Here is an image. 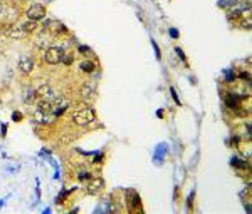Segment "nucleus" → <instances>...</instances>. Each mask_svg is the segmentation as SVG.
<instances>
[{
    "label": "nucleus",
    "mask_w": 252,
    "mask_h": 214,
    "mask_svg": "<svg viewBox=\"0 0 252 214\" xmlns=\"http://www.w3.org/2000/svg\"><path fill=\"white\" fill-rule=\"evenodd\" d=\"M96 117V113L92 108H84L73 114V121L78 126H87L93 122Z\"/></svg>",
    "instance_id": "1"
},
{
    "label": "nucleus",
    "mask_w": 252,
    "mask_h": 214,
    "mask_svg": "<svg viewBox=\"0 0 252 214\" xmlns=\"http://www.w3.org/2000/svg\"><path fill=\"white\" fill-rule=\"evenodd\" d=\"M65 55V51L62 49L61 47L58 46H53L48 48L45 52V62L47 64L50 65H57L60 62H62V59H63Z\"/></svg>",
    "instance_id": "2"
},
{
    "label": "nucleus",
    "mask_w": 252,
    "mask_h": 214,
    "mask_svg": "<svg viewBox=\"0 0 252 214\" xmlns=\"http://www.w3.org/2000/svg\"><path fill=\"white\" fill-rule=\"evenodd\" d=\"M45 16V8L42 4H34L27 11V17L29 20L40 21L44 18Z\"/></svg>",
    "instance_id": "3"
},
{
    "label": "nucleus",
    "mask_w": 252,
    "mask_h": 214,
    "mask_svg": "<svg viewBox=\"0 0 252 214\" xmlns=\"http://www.w3.org/2000/svg\"><path fill=\"white\" fill-rule=\"evenodd\" d=\"M102 188H104V180L102 178H97L89 183L87 187V192L90 194H97L102 191Z\"/></svg>",
    "instance_id": "4"
},
{
    "label": "nucleus",
    "mask_w": 252,
    "mask_h": 214,
    "mask_svg": "<svg viewBox=\"0 0 252 214\" xmlns=\"http://www.w3.org/2000/svg\"><path fill=\"white\" fill-rule=\"evenodd\" d=\"M19 68L22 72L24 73H30L32 72V68H34V62L31 58L27 57V56H21L20 59H19Z\"/></svg>",
    "instance_id": "5"
},
{
    "label": "nucleus",
    "mask_w": 252,
    "mask_h": 214,
    "mask_svg": "<svg viewBox=\"0 0 252 214\" xmlns=\"http://www.w3.org/2000/svg\"><path fill=\"white\" fill-rule=\"evenodd\" d=\"M6 34L8 36H10L11 39H23L27 34L22 29V28H13V27H11L9 29H7Z\"/></svg>",
    "instance_id": "6"
},
{
    "label": "nucleus",
    "mask_w": 252,
    "mask_h": 214,
    "mask_svg": "<svg viewBox=\"0 0 252 214\" xmlns=\"http://www.w3.org/2000/svg\"><path fill=\"white\" fill-rule=\"evenodd\" d=\"M95 93V86L94 83H84V86H82V89H81V94L84 98L89 99L90 97H92Z\"/></svg>",
    "instance_id": "7"
},
{
    "label": "nucleus",
    "mask_w": 252,
    "mask_h": 214,
    "mask_svg": "<svg viewBox=\"0 0 252 214\" xmlns=\"http://www.w3.org/2000/svg\"><path fill=\"white\" fill-rule=\"evenodd\" d=\"M22 29L26 32V34H29V32H32L37 28V21H34V20H29L25 22L23 25L21 26Z\"/></svg>",
    "instance_id": "8"
},
{
    "label": "nucleus",
    "mask_w": 252,
    "mask_h": 214,
    "mask_svg": "<svg viewBox=\"0 0 252 214\" xmlns=\"http://www.w3.org/2000/svg\"><path fill=\"white\" fill-rule=\"evenodd\" d=\"M80 68L86 73H92L95 70V64L90 60H85L80 64Z\"/></svg>",
    "instance_id": "9"
},
{
    "label": "nucleus",
    "mask_w": 252,
    "mask_h": 214,
    "mask_svg": "<svg viewBox=\"0 0 252 214\" xmlns=\"http://www.w3.org/2000/svg\"><path fill=\"white\" fill-rule=\"evenodd\" d=\"M130 204L133 206V208L135 210L141 208V199H140V196H138L137 194H132L131 199H130Z\"/></svg>",
    "instance_id": "10"
},
{
    "label": "nucleus",
    "mask_w": 252,
    "mask_h": 214,
    "mask_svg": "<svg viewBox=\"0 0 252 214\" xmlns=\"http://www.w3.org/2000/svg\"><path fill=\"white\" fill-rule=\"evenodd\" d=\"M227 102V105L229 107H235L236 106V103H237V96L235 95V94H229V96H227V98L226 100Z\"/></svg>",
    "instance_id": "11"
},
{
    "label": "nucleus",
    "mask_w": 252,
    "mask_h": 214,
    "mask_svg": "<svg viewBox=\"0 0 252 214\" xmlns=\"http://www.w3.org/2000/svg\"><path fill=\"white\" fill-rule=\"evenodd\" d=\"M164 149H166V148L161 147V145L158 146V148H157V150H156V157H158V160H159V159H160V160H162V159L164 158Z\"/></svg>",
    "instance_id": "12"
},
{
    "label": "nucleus",
    "mask_w": 252,
    "mask_h": 214,
    "mask_svg": "<svg viewBox=\"0 0 252 214\" xmlns=\"http://www.w3.org/2000/svg\"><path fill=\"white\" fill-rule=\"evenodd\" d=\"M226 73V80L229 81V82H232L235 79V75L234 73L232 71V70H227V71H224Z\"/></svg>",
    "instance_id": "13"
},
{
    "label": "nucleus",
    "mask_w": 252,
    "mask_h": 214,
    "mask_svg": "<svg viewBox=\"0 0 252 214\" xmlns=\"http://www.w3.org/2000/svg\"><path fill=\"white\" fill-rule=\"evenodd\" d=\"M251 19L250 18H247V19H244L242 22H241V26L243 27L244 29H251Z\"/></svg>",
    "instance_id": "14"
},
{
    "label": "nucleus",
    "mask_w": 252,
    "mask_h": 214,
    "mask_svg": "<svg viewBox=\"0 0 252 214\" xmlns=\"http://www.w3.org/2000/svg\"><path fill=\"white\" fill-rule=\"evenodd\" d=\"M170 93H172V96L173 97V99H174L175 103L180 106L181 103L179 102V98H178V96H177V94H176V91H175V89L173 88H170Z\"/></svg>",
    "instance_id": "15"
},
{
    "label": "nucleus",
    "mask_w": 252,
    "mask_h": 214,
    "mask_svg": "<svg viewBox=\"0 0 252 214\" xmlns=\"http://www.w3.org/2000/svg\"><path fill=\"white\" fill-rule=\"evenodd\" d=\"M169 34L170 36L172 37V39H178V36H179V32H178V31L176 29L172 28L169 29Z\"/></svg>",
    "instance_id": "16"
},
{
    "label": "nucleus",
    "mask_w": 252,
    "mask_h": 214,
    "mask_svg": "<svg viewBox=\"0 0 252 214\" xmlns=\"http://www.w3.org/2000/svg\"><path fill=\"white\" fill-rule=\"evenodd\" d=\"M22 119V114L18 111H15L14 113L12 114V120L15 121V122H19Z\"/></svg>",
    "instance_id": "17"
},
{
    "label": "nucleus",
    "mask_w": 252,
    "mask_h": 214,
    "mask_svg": "<svg viewBox=\"0 0 252 214\" xmlns=\"http://www.w3.org/2000/svg\"><path fill=\"white\" fill-rule=\"evenodd\" d=\"M62 62H63L64 64H66V65L72 64V63H73V57H72V56H66V55H64L63 59H62Z\"/></svg>",
    "instance_id": "18"
},
{
    "label": "nucleus",
    "mask_w": 252,
    "mask_h": 214,
    "mask_svg": "<svg viewBox=\"0 0 252 214\" xmlns=\"http://www.w3.org/2000/svg\"><path fill=\"white\" fill-rule=\"evenodd\" d=\"M152 43H153V46L154 48H155L156 50V54H157V57H158L159 59H161V51H160V48L158 47V45H157V43L154 41V40H152Z\"/></svg>",
    "instance_id": "19"
},
{
    "label": "nucleus",
    "mask_w": 252,
    "mask_h": 214,
    "mask_svg": "<svg viewBox=\"0 0 252 214\" xmlns=\"http://www.w3.org/2000/svg\"><path fill=\"white\" fill-rule=\"evenodd\" d=\"M175 51H176L177 52V54H178V56H179V57L182 59L183 61H185L186 60V57H185V55H184V53H183V51L180 49V48H178V47H176L175 48Z\"/></svg>",
    "instance_id": "20"
},
{
    "label": "nucleus",
    "mask_w": 252,
    "mask_h": 214,
    "mask_svg": "<svg viewBox=\"0 0 252 214\" xmlns=\"http://www.w3.org/2000/svg\"><path fill=\"white\" fill-rule=\"evenodd\" d=\"M240 79H242V80H250V75L248 74V73H241V74H239V76H238Z\"/></svg>",
    "instance_id": "21"
},
{
    "label": "nucleus",
    "mask_w": 252,
    "mask_h": 214,
    "mask_svg": "<svg viewBox=\"0 0 252 214\" xmlns=\"http://www.w3.org/2000/svg\"><path fill=\"white\" fill-rule=\"evenodd\" d=\"M2 9H3V7H2V5H1V3H0V13L2 12Z\"/></svg>",
    "instance_id": "22"
},
{
    "label": "nucleus",
    "mask_w": 252,
    "mask_h": 214,
    "mask_svg": "<svg viewBox=\"0 0 252 214\" xmlns=\"http://www.w3.org/2000/svg\"><path fill=\"white\" fill-rule=\"evenodd\" d=\"M0 34H1V31H0Z\"/></svg>",
    "instance_id": "23"
}]
</instances>
